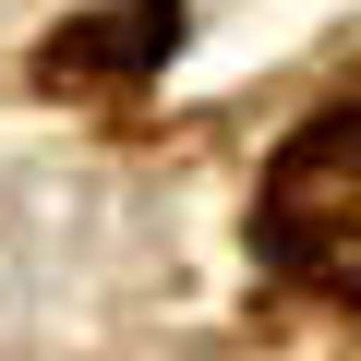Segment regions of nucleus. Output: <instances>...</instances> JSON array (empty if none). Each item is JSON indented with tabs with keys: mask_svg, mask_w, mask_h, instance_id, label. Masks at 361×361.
Returning <instances> with one entry per match:
<instances>
[{
	"mask_svg": "<svg viewBox=\"0 0 361 361\" xmlns=\"http://www.w3.org/2000/svg\"><path fill=\"white\" fill-rule=\"evenodd\" d=\"M253 241L289 289H325V301H361V97L301 121L265 169V205H253Z\"/></svg>",
	"mask_w": 361,
	"mask_h": 361,
	"instance_id": "1",
	"label": "nucleus"
},
{
	"mask_svg": "<svg viewBox=\"0 0 361 361\" xmlns=\"http://www.w3.org/2000/svg\"><path fill=\"white\" fill-rule=\"evenodd\" d=\"M180 49V0H121V13H85L37 49V85L85 97V85H145L157 61Z\"/></svg>",
	"mask_w": 361,
	"mask_h": 361,
	"instance_id": "2",
	"label": "nucleus"
}]
</instances>
